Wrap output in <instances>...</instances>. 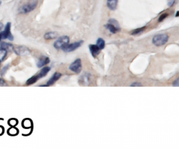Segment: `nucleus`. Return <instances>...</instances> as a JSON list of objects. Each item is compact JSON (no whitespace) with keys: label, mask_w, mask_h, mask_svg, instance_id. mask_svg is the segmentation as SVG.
<instances>
[{"label":"nucleus","mask_w":179,"mask_h":149,"mask_svg":"<svg viewBox=\"0 0 179 149\" xmlns=\"http://www.w3.org/2000/svg\"><path fill=\"white\" fill-rule=\"evenodd\" d=\"M168 39H169V36L167 34H157L152 39V43L155 45L160 47L165 45Z\"/></svg>","instance_id":"nucleus-1"},{"label":"nucleus","mask_w":179,"mask_h":149,"mask_svg":"<svg viewBox=\"0 0 179 149\" xmlns=\"http://www.w3.org/2000/svg\"><path fill=\"white\" fill-rule=\"evenodd\" d=\"M70 43V38L67 36H62L57 39L54 43V47L56 49H62L65 45Z\"/></svg>","instance_id":"nucleus-2"},{"label":"nucleus","mask_w":179,"mask_h":149,"mask_svg":"<svg viewBox=\"0 0 179 149\" xmlns=\"http://www.w3.org/2000/svg\"><path fill=\"white\" fill-rule=\"evenodd\" d=\"M37 5H38V1H34L31 3L22 5V7L20 8L19 11L20 14H28V13H30L32 10H34L37 7Z\"/></svg>","instance_id":"nucleus-3"},{"label":"nucleus","mask_w":179,"mask_h":149,"mask_svg":"<svg viewBox=\"0 0 179 149\" xmlns=\"http://www.w3.org/2000/svg\"><path fill=\"white\" fill-rule=\"evenodd\" d=\"M10 22H8L6 25L5 26V29L3 31H1V35H2V39H8L9 41L14 40V36L10 32Z\"/></svg>","instance_id":"nucleus-4"},{"label":"nucleus","mask_w":179,"mask_h":149,"mask_svg":"<svg viewBox=\"0 0 179 149\" xmlns=\"http://www.w3.org/2000/svg\"><path fill=\"white\" fill-rule=\"evenodd\" d=\"M83 40H80L78 41V42H75V43H72V44H67V45H65L64 47L62 48V50L66 53L72 52V51H75V50L78 49L79 47H81V45L83 44Z\"/></svg>","instance_id":"nucleus-5"},{"label":"nucleus","mask_w":179,"mask_h":149,"mask_svg":"<svg viewBox=\"0 0 179 149\" xmlns=\"http://www.w3.org/2000/svg\"><path fill=\"white\" fill-rule=\"evenodd\" d=\"M70 71H73L75 73H79L81 71L82 64L81 59H76L69 67Z\"/></svg>","instance_id":"nucleus-6"},{"label":"nucleus","mask_w":179,"mask_h":149,"mask_svg":"<svg viewBox=\"0 0 179 149\" xmlns=\"http://www.w3.org/2000/svg\"><path fill=\"white\" fill-rule=\"evenodd\" d=\"M14 51L17 54L21 55V56L27 55L30 54V51H29V48H27L26 47H24V46H17V47H14Z\"/></svg>","instance_id":"nucleus-7"},{"label":"nucleus","mask_w":179,"mask_h":149,"mask_svg":"<svg viewBox=\"0 0 179 149\" xmlns=\"http://www.w3.org/2000/svg\"><path fill=\"white\" fill-rule=\"evenodd\" d=\"M61 77V73L56 72V73H55L53 74V76H52L51 78H50V80L47 82V83H46V85H40V86H45V87L51 86V85H54V84H55V83Z\"/></svg>","instance_id":"nucleus-8"},{"label":"nucleus","mask_w":179,"mask_h":149,"mask_svg":"<svg viewBox=\"0 0 179 149\" xmlns=\"http://www.w3.org/2000/svg\"><path fill=\"white\" fill-rule=\"evenodd\" d=\"M89 49H90V51H91V55H92L94 58L97 57L98 55L100 54V48H99L96 45H89Z\"/></svg>","instance_id":"nucleus-9"},{"label":"nucleus","mask_w":179,"mask_h":149,"mask_svg":"<svg viewBox=\"0 0 179 149\" xmlns=\"http://www.w3.org/2000/svg\"><path fill=\"white\" fill-rule=\"evenodd\" d=\"M49 58L47 57V56H42V57L40 58L39 60H38L37 65H38V68H42V67L45 66L46 65L49 64Z\"/></svg>","instance_id":"nucleus-10"},{"label":"nucleus","mask_w":179,"mask_h":149,"mask_svg":"<svg viewBox=\"0 0 179 149\" xmlns=\"http://www.w3.org/2000/svg\"><path fill=\"white\" fill-rule=\"evenodd\" d=\"M105 27L111 33V34H116V33L119 32V31H120V27H116V26L112 25L111 23H109V22L107 24H106Z\"/></svg>","instance_id":"nucleus-11"},{"label":"nucleus","mask_w":179,"mask_h":149,"mask_svg":"<svg viewBox=\"0 0 179 149\" xmlns=\"http://www.w3.org/2000/svg\"><path fill=\"white\" fill-rule=\"evenodd\" d=\"M118 0H107V8L111 10H114L116 9L117 7Z\"/></svg>","instance_id":"nucleus-12"},{"label":"nucleus","mask_w":179,"mask_h":149,"mask_svg":"<svg viewBox=\"0 0 179 149\" xmlns=\"http://www.w3.org/2000/svg\"><path fill=\"white\" fill-rule=\"evenodd\" d=\"M50 69H51V68H50L49 67H44L43 68H42V70L37 74L38 76V78H43L45 76H46V74L49 72Z\"/></svg>","instance_id":"nucleus-13"},{"label":"nucleus","mask_w":179,"mask_h":149,"mask_svg":"<svg viewBox=\"0 0 179 149\" xmlns=\"http://www.w3.org/2000/svg\"><path fill=\"white\" fill-rule=\"evenodd\" d=\"M0 46L1 47L5 49L7 51H14V45H12L11 44L8 43H5V42H3V43H0Z\"/></svg>","instance_id":"nucleus-14"},{"label":"nucleus","mask_w":179,"mask_h":149,"mask_svg":"<svg viewBox=\"0 0 179 149\" xmlns=\"http://www.w3.org/2000/svg\"><path fill=\"white\" fill-rule=\"evenodd\" d=\"M40 79L38 78V75H34V76H31V78H29V80L26 81V85H31L34 84L36 82H38Z\"/></svg>","instance_id":"nucleus-15"},{"label":"nucleus","mask_w":179,"mask_h":149,"mask_svg":"<svg viewBox=\"0 0 179 149\" xmlns=\"http://www.w3.org/2000/svg\"><path fill=\"white\" fill-rule=\"evenodd\" d=\"M57 37V34L55 32H49L46 33L44 35V39L46 40H51Z\"/></svg>","instance_id":"nucleus-16"},{"label":"nucleus","mask_w":179,"mask_h":149,"mask_svg":"<svg viewBox=\"0 0 179 149\" xmlns=\"http://www.w3.org/2000/svg\"><path fill=\"white\" fill-rule=\"evenodd\" d=\"M32 121L29 119H26L22 121V127L25 128H29L30 127H32Z\"/></svg>","instance_id":"nucleus-17"},{"label":"nucleus","mask_w":179,"mask_h":149,"mask_svg":"<svg viewBox=\"0 0 179 149\" xmlns=\"http://www.w3.org/2000/svg\"><path fill=\"white\" fill-rule=\"evenodd\" d=\"M7 54L8 51L2 48V47H0V63L5 60V57L7 56Z\"/></svg>","instance_id":"nucleus-18"},{"label":"nucleus","mask_w":179,"mask_h":149,"mask_svg":"<svg viewBox=\"0 0 179 149\" xmlns=\"http://www.w3.org/2000/svg\"><path fill=\"white\" fill-rule=\"evenodd\" d=\"M96 45L100 48V50L104 49V47H105V42L103 39L102 38H99L96 41Z\"/></svg>","instance_id":"nucleus-19"},{"label":"nucleus","mask_w":179,"mask_h":149,"mask_svg":"<svg viewBox=\"0 0 179 149\" xmlns=\"http://www.w3.org/2000/svg\"><path fill=\"white\" fill-rule=\"evenodd\" d=\"M145 29H146V27H140V28L135 29V30H134V31L131 32V34L134 36L140 35V34H141L143 31H145Z\"/></svg>","instance_id":"nucleus-20"},{"label":"nucleus","mask_w":179,"mask_h":149,"mask_svg":"<svg viewBox=\"0 0 179 149\" xmlns=\"http://www.w3.org/2000/svg\"><path fill=\"white\" fill-rule=\"evenodd\" d=\"M8 134H10V136H16L17 134H18L19 130H18V129L15 128H11L8 129Z\"/></svg>","instance_id":"nucleus-21"},{"label":"nucleus","mask_w":179,"mask_h":149,"mask_svg":"<svg viewBox=\"0 0 179 149\" xmlns=\"http://www.w3.org/2000/svg\"><path fill=\"white\" fill-rule=\"evenodd\" d=\"M8 124L11 126H15L18 124V121H17V119H11L8 121Z\"/></svg>","instance_id":"nucleus-22"},{"label":"nucleus","mask_w":179,"mask_h":149,"mask_svg":"<svg viewBox=\"0 0 179 149\" xmlns=\"http://www.w3.org/2000/svg\"><path fill=\"white\" fill-rule=\"evenodd\" d=\"M109 22V23H111V24H112V25H114L116 26V27H119V23H118V22L116 20V19H109V22Z\"/></svg>","instance_id":"nucleus-23"},{"label":"nucleus","mask_w":179,"mask_h":149,"mask_svg":"<svg viewBox=\"0 0 179 149\" xmlns=\"http://www.w3.org/2000/svg\"><path fill=\"white\" fill-rule=\"evenodd\" d=\"M167 16H168V14H162V15H161L160 17H159L158 22H162V21H164V19H165L166 18Z\"/></svg>","instance_id":"nucleus-24"},{"label":"nucleus","mask_w":179,"mask_h":149,"mask_svg":"<svg viewBox=\"0 0 179 149\" xmlns=\"http://www.w3.org/2000/svg\"><path fill=\"white\" fill-rule=\"evenodd\" d=\"M8 68H9V65H6V66H5L3 68H2V71H1V75H2H2L5 74V73H6V71H7Z\"/></svg>","instance_id":"nucleus-25"},{"label":"nucleus","mask_w":179,"mask_h":149,"mask_svg":"<svg viewBox=\"0 0 179 149\" xmlns=\"http://www.w3.org/2000/svg\"><path fill=\"white\" fill-rule=\"evenodd\" d=\"M131 87H140V86H142V85L140 82H135L131 84Z\"/></svg>","instance_id":"nucleus-26"},{"label":"nucleus","mask_w":179,"mask_h":149,"mask_svg":"<svg viewBox=\"0 0 179 149\" xmlns=\"http://www.w3.org/2000/svg\"><path fill=\"white\" fill-rule=\"evenodd\" d=\"M178 82H179V80H178V79H177V80H176V81L173 82V84H172V85H173V86H178V85H179Z\"/></svg>","instance_id":"nucleus-27"},{"label":"nucleus","mask_w":179,"mask_h":149,"mask_svg":"<svg viewBox=\"0 0 179 149\" xmlns=\"http://www.w3.org/2000/svg\"><path fill=\"white\" fill-rule=\"evenodd\" d=\"M175 2H176V0H170V2H169V6H172V5H174L175 4Z\"/></svg>","instance_id":"nucleus-28"},{"label":"nucleus","mask_w":179,"mask_h":149,"mask_svg":"<svg viewBox=\"0 0 179 149\" xmlns=\"http://www.w3.org/2000/svg\"><path fill=\"white\" fill-rule=\"evenodd\" d=\"M5 81L2 78H0V85H5Z\"/></svg>","instance_id":"nucleus-29"},{"label":"nucleus","mask_w":179,"mask_h":149,"mask_svg":"<svg viewBox=\"0 0 179 149\" xmlns=\"http://www.w3.org/2000/svg\"><path fill=\"white\" fill-rule=\"evenodd\" d=\"M3 27H4L3 24H2V22H0V32H1L2 29H3Z\"/></svg>","instance_id":"nucleus-30"},{"label":"nucleus","mask_w":179,"mask_h":149,"mask_svg":"<svg viewBox=\"0 0 179 149\" xmlns=\"http://www.w3.org/2000/svg\"><path fill=\"white\" fill-rule=\"evenodd\" d=\"M2 40V35H1V32H0V42H1V41Z\"/></svg>","instance_id":"nucleus-31"},{"label":"nucleus","mask_w":179,"mask_h":149,"mask_svg":"<svg viewBox=\"0 0 179 149\" xmlns=\"http://www.w3.org/2000/svg\"><path fill=\"white\" fill-rule=\"evenodd\" d=\"M178 11H177V13H176V17H178Z\"/></svg>","instance_id":"nucleus-32"},{"label":"nucleus","mask_w":179,"mask_h":149,"mask_svg":"<svg viewBox=\"0 0 179 149\" xmlns=\"http://www.w3.org/2000/svg\"><path fill=\"white\" fill-rule=\"evenodd\" d=\"M1 4H2V1L0 0V5H1Z\"/></svg>","instance_id":"nucleus-33"}]
</instances>
